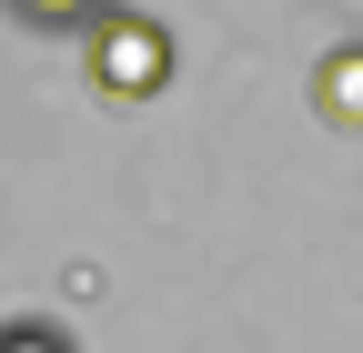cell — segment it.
Returning <instances> with one entry per match:
<instances>
[{"mask_svg":"<svg viewBox=\"0 0 363 353\" xmlns=\"http://www.w3.org/2000/svg\"><path fill=\"white\" fill-rule=\"evenodd\" d=\"M91 81H101L111 101H152L162 81H172V30L152 21V11H111L101 30H91Z\"/></svg>","mask_w":363,"mask_h":353,"instance_id":"cell-1","label":"cell"},{"mask_svg":"<svg viewBox=\"0 0 363 353\" xmlns=\"http://www.w3.org/2000/svg\"><path fill=\"white\" fill-rule=\"evenodd\" d=\"M313 111L333 131H363V40H343V51L313 61Z\"/></svg>","mask_w":363,"mask_h":353,"instance_id":"cell-2","label":"cell"},{"mask_svg":"<svg viewBox=\"0 0 363 353\" xmlns=\"http://www.w3.org/2000/svg\"><path fill=\"white\" fill-rule=\"evenodd\" d=\"M11 11H21L30 30H101L111 0H11Z\"/></svg>","mask_w":363,"mask_h":353,"instance_id":"cell-3","label":"cell"},{"mask_svg":"<svg viewBox=\"0 0 363 353\" xmlns=\"http://www.w3.org/2000/svg\"><path fill=\"white\" fill-rule=\"evenodd\" d=\"M0 353H71L61 323H0Z\"/></svg>","mask_w":363,"mask_h":353,"instance_id":"cell-4","label":"cell"}]
</instances>
